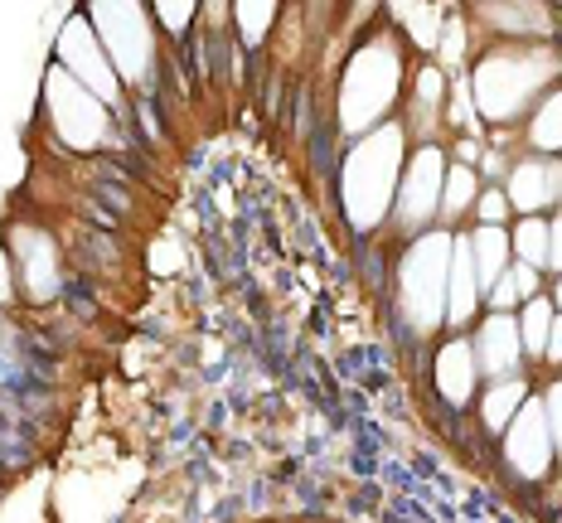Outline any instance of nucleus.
<instances>
[{
    "label": "nucleus",
    "instance_id": "1",
    "mask_svg": "<svg viewBox=\"0 0 562 523\" xmlns=\"http://www.w3.org/2000/svg\"><path fill=\"white\" fill-rule=\"evenodd\" d=\"M397 160H403V132L383 126L369 141H359V150L345 166V208L359 228H373L383 218V208L393 200L397 184Z\"/></svg>",
    "mask_w": 562,
    "mask_h": 523
},
{
    "label": "nucleus",
    "instance_id": "2",
    "mask_svg": "<svg viewBox=\"0 0 562 523\" xmlns=\"http://www.w3.org/2000/svg\"><path fill=\"white\" fill-rule=\"evenodd\" d=\"M447 276H451V238L431 232L403 258L397 276V306L413 320V330H437L447 320Z\"/></svg>",
    "mask_w": 562,
    "mask_h": 523
},
{
    "label": "nucleus",
    "instance_id": "3",
    "mask_svg": "<svg viewBox=\"0 0 562 523\" xmlns=\"http://www.w3.org/2000/svg\"><path fill=\"white\" fill-rule=\"evenodd\" d=\"M553 78V54L524 49V54H490L475 68V102L485 116H514L538 88Z\"/></svg>",
    "mask_w": 562,
    "mask_h": 523
},
{
    "label": "nucleus",
    "instance_id": "4",
    "mask_svg": "<svg viewBox=\"0 0 562 523\" xmlns=\"http://www.w3.org/2000/svg\"><path fill=\"white\" fill-rule=\"evenodd\" d=\"M397 78H403V64H397V54L383 49V44H373V49H364L349 64L345 92H339V122H345V132H369V126L393 107Z\"/></svg>",
    "mask_w": 562,
    "mask_h": 523
},
{
    "label": "nucleus",
    "instance_id": "5",
    "mask_svg": "<svg viewBox=\"0 0 562 523\" xmlns=\"http://www.w3.org/2000/svg\"><path fill=\"white\" fill-rule=\"evenodd\" d=\"M49 116L54 132L64 136L68 146H98L102 132H108V112H102L98 98H88L83 83H74L68 73H49Z\"/></svg>",
    "mask_w": 562,
    "mask_h": 523
},
{
    "label": "nucleus",
    "instance_id": "6",
    "mask_svg": "<svg viewBox=\"0 0 562 523\" xmlns=\"http://www.w3.org/2000/svg\"><path fill=\"white\" fill-rule=\"evenodd\" d=\"M505 456L524 480H543L548 475V465H553V432H548L543 402L519 407V417L509 422V436H505Z\"/></svg>",
    "mask_w": 562,
    "mask_h": 523
},
{
    "label": "nucleus",
    "instance_id": "7",
    "mask_svg": "<svg viewBox=\"0 0 562 523\" xmlns=\"http://www.w3.org/2000/svg\"><path fill=\"white\" fill-rule=\"evenodd\" d=\"M441 184H447V170H441V150H422L413 160V170L397 184V224L403 228H422L427 218H437L441 208Z\"/></svg>",
    "mask_w": 562,
    "mask_h": 523
},
{
    "label": "nucleus",
    "instance_id": "8",
    "mask_svg": "<svg viewBox=\"0 0 562 523\" xmlns=\"http://www.w3.org/2000/svg\"><path fill=\"white\" fill-rule=\"evenodd\" d=\"M98 25L112 39V58L126 78H140L150 64V34L136 5H98Z\"/></svg>",
    "mask_w": 562,
    "mask_h": 523
},
{
    "label": "nucleus",
    "instance_id": "9",
    "mask_svg": "<svg viewBox=\"0 0 562 523\" xmlns=\"http://www.w3.org/2000/svg\"><path fill=\"white\" fill-rule=\"evenodd\" d=\"M58 54H64V64L74 68V83H83L88 92H98V102H112L116 98V78L108 68V58H102L98 39H92L88 20H74V25L64 30V44H58Z\"/></svg>",
    "mask_w": 562,
    "mask_h": 523
},
{
    "label": "nucleus",
    "instance_id": "10",
    "mask_svg": "<svg viewBox=\"0 0 562 523\" xmlns=\"http://www.w3.org/2000/svg\"><path fill=\"white\" fill-rule=\"evenodd\" d=\"M519 354H524L519 320H509L505 310H499V316H490L485 325H480V334H475V364L485 368V374L509 378L514 364H519Z\"/></svg>",
    "mask_w": 562,
    "mask_h": 523
},
{
    "label": "nucleus",
    "instance_id": "11",
    "mask_svg": "<svg viewBox=\"0 0 562 523\" xmlns=\"http://www.w3.org/2000/svg\"><path fill=\"white\" fill-rule=\"evenodd\" d=\"M480 282H475V262H471V238H451V276H447V320L465 325L475 316Z\"/></svg>",
    "mask_w": 562,
    "mask_h": 523
},
{
    "label": "nucleus",
    "instance_id": "12",
    "mask_svg": "<svg viewBox=\"0 0 562 523\" xmlns=\"http://www.w3.org/2000/svg\"><path fill=\"white\" fill-rule=\"evenodd\" d=\"M475 344H465V340H451L447 349L437 354V388H441V398L461 407L465 398L475 393Z\"/></svg>",
    "mask_w": 562,
    "mask_h": 523
},
{
    "label": "nucleus",
    "instance_id": "13",
    "mask_svg": "<svg viewBox=\"0 0 562 523\" xmlns=\"http://www.w3.org/2000/svg\"><path fill=\"white\" fill-rule=\"evenodd\" d=\"M553 194H558V170L538 166V160H529V166H514V174H509V190H505V200H509L514 208L533 214V208L553 204Z\"/></svg>",
    "mask_w": 562,
    "mask_h": 523
},
{
    "label": "nucleus",
    "instance_id": "14",
    "mask_svg": "<svg viewBox=\"0 0 562 523\" xmlns=\"http://www.w3.org/2000/svg\"><path fill=\"white\" fill-rule=\"evenodd\" d=\"M471 262H475V282L480 291H495V282L509 272V238L499 228H475L471 232Z\"/></svg>",
    "mask_w": 562,
    "mask_h": 523
},
{
    "label": "nucleus",
    "instance_id": "15",
    "mask_svg": "<svg viewBox=\"0 0 562 523\" xmlns=\"http://www.w3.org/2000/svg\"><path fill=\"white\" fill-rule=\"evenodd\" d=\"M25 266H30V291H34V300H49L54 296V252H49V242L40 238V232H25Z\"/></svg>",
    "mask_w": 562,
    "mask_h": 523
},
{
    "label": "nucleus",
    "instance_id": "16",
    "mask_svg": "<svg viewBox=\"0 0 562 523\" xmlns=\"http://www.w3.org/2000/svg\"><path fill=\"white\" fill-rule=\"evenodd\" d=\"M529 402V393H524V383L519 378H499L495 388H490V398H485V422L495 427H509L514 417H519V407Z\"/></svg>",
    "mask_w": 562,
    "mask_h": 523
},
{
    "label": "nucleus",
    "instance_id": "17",
    "mask_svg": "<svg viewBox=\"0 0 562 523\" xmlns=\"http://www.w3.org/2000/svg\"><path fill=\"white\" fill-rule=\"evenodd\" d=\"M538 296V266H509L505 276L495 282V291H490V300H495L499 310H509L514 300H533Z\"/></svg>",
    "mask_w": 562,
    "mask_h": 523
},
{
    "label": "nucleus",
    "instance_id": "18",
    "mask_svg": "<svg viewBox=\"0 0 562 523\" xmlns=\"http://www.w3.org/2000/svg\"><path fill=\"white\" fill-rule=\"evenodd\" d=\"M548 330H553V300L533 296L529 306H524V320H519V340H524V349H533V354H543Z\"/></svg>",
    "mask_w": 562,
    "mask_h": 523
},
{
    "label": "nucleus",
    "instance_id": "19",
    "mask_svg": "<svg viewBox=\"0 0 562 523\" xmlns=\"http://www.w3.org/2000/svg\"><path fill=\"white\" fill-rule=\"evenodd\" d=\"M475 200V170L471 166H456L447 170V184H441V214L447 218H461Z\"/></svg>",
    "mask_w": 562,
    "mask_h": 523
},
{
    "label": "nucleus",
    "instance_id": "20",
    "mask_svg": "<svg viewBox=\"0 0 562 523\" xmlns=\"http://www.w3.org/2000/svg\"><path fill=\"white\" fill-rule=\"evenodd\" d=\"M509 248L519 252L524 266H548V224H543V218H524Z\"/></svg>",
    "mask_w": 562,
    "mask_h": 523
},
{
    "label": "nucleus",
    "instance_id": "21",
    "mask_svg": "<svg viewBox=\"0 0 562 523\" xmlns=\"http://www.w3.org/2000/svg\"><path fill=\"white\" fill-rule=\"evenodd\" d=\"M533 146L562 150V92H553V98L538 107V116H533Z\"/></svg>",
    "mask_w": 562,
    "mask_h": 523
},
{
    "label": "nucleus",
    "instance_id": "22",
    "mask_svg": "<svg viewBox=\"0 0 562 523\" xmlns=\"http://www.w3.org/2000/svg\"><path fill=\"white\" fill-rule=\"evenodd\" d=\"M397 20H403V25L413 30V39H417V44H427V49L437 44V34H441V15H437L431 5H403V10H397Z\"/></svg>",
    "mask_w": 562,
    "mask_h": 523
},
{
    "label": "nucleus",
    "instance_id": "23",
    "mask_svg": "<svg viewBox=\"0 0 562 523\" xmlns=\"http://www.w3.org/2000/svg\"><path fill=\"white\" fill-rule=\"evenodd\" d=\"M485 15L495 20V25H514V30H548V20L538 5H490Z\"/></svg>",
    "mask_w": 562,
    "mask_h": 523
},
{
    "label": "nucleus",
    "instance_id": "24",
    "mask_svg": "<svg viewBox=\"0 0 562 523\" xmlns=\"http://www.w3.org/2000/svg\"><path fill=\"white\" fill-rule=\"evenodd\" d=\"M272 15H277L272 5H238V30L248 34V44L262 39V30L272 25Z\"/></svg>",
    "mask_w": 562,
    "mask_h": 523
},
{
    "label": "nucleus",
    "instance_id": "25",
    "mask_svg": "<svg viewBox=\"0 0 562 523\" xmlns=\"http://www.w3.org/2000/svg\"><path fill=\"white\" fill-rule=\"evenodd\" d=\"M543 417H548V432H553V446H562V383H553V388H548Z\"/></svg>",
    "mask_w": 562,
    "mask_h": 523
},
{
    "label": "nucleus",
    "instance_id": "26",
    "mask_svg": "<svg viewBox=\"0 0 562 523\" xmlns=\"http://www.w3.org/2000/svg\"><path fill=\"white\" fill-rule=\"evenodd\" d=\"M505 214H509V200H505V194L490 190L485 200H480V228H499V218H505Z\"/></svg>",
    "mask_w": 562,
    "mask_h": 523
},
{
    "label": "nucleus",
    "instance_id": "27",
    "mask_svg": "<svg viewBox=\"0 0 562 523\" xmlns=\"http://www.w3.org/2000/svg\"><path fill=\"white\" fill-rule=\"evenodd\" d=\"M548 266L562 272V218H553V228H548Z\"/></svg>",
    "mask_w": 562,
    "mask_h": 523
},
{
    "label": "nucleus",
    "instance_id": "28",
    "mask_svg": "<svg viewBox=\"0 0 562 523\" xmlns=\"http://www.w3.org/2000/svg\"><path fill=\"white\" fill-rule=\"evenodd\" d=\"M543 354L553 359V364H562V316H553V330H548V344H543Z\"/></svg>",
    "mask_w": 562,
    "mask_h": 523
},
{
    "label": "nucleus",
    "instance_id": "29",
    "mask_svg": "<svg viewBox=\"0 0 562 523\" xmlns=\"http://www.w3.org/2000/svg\"><path fill=\"white\" fill-rule=\"evenodd\" d=\"M156 15H160V20H166V25H170V30H184V20H190V5H160V10H156Z\"/></svg>",
    "mask_w": 562,
    "mask_h": 523
},
{
    "label": "nucleus",
    "instance_id": "30",
    "mask_svg": "<svg viewBox=\"0 0 562 523\" xmlns=\"http://www.w3.org/2000/svg\"><path fill=\"white\" fill-rule=\"evenodd\" d=\"M447 64H461V25H451L447 34Z\"/></svg>",
    "mask_w": 562,
    "mask_h": 523
},
{
    "label": "nucleus",
    "instance_id": "31",
    "mask_svg": "<svg viewBox=\"0 0 562 523\" xmlns=\"http://www.w3.org/2000/svg\"><path fill=\"white\" fill-rule=\"evenodd\" d=\"M0 296H10V262H5V252H0Z\"/></svg>",
    "mask_w": 562,
    "mask_h": 523
},
{
    "label": "nucleus",
    "instance_id": "32",
    "mask_svg": "<svg viewBox=\"0 0 562 523\" xmlns=\"http://www.w3.org/2000/svg\"><path fill=\"white\" fill-rule=\"evenodd\" d=\"M558 194H562V166H558Z\"/></svg>",
    "mask_w": 562,
    "mask_h": 523
},
{
    "label": "nucleus",
    "instance_id": "33",
    "mask_svg": "<svg viewBox=\"0 0 562 523\" xmlns=\"http://www.w3.org/2000/svg\"><path fill=\"white\" fill-rule=\"evenodd\" d=\"M558 310H562V282H558Z\"/></svg>",
    "mask_w": 562,
    "mask_h": 523
}]
</instances>
